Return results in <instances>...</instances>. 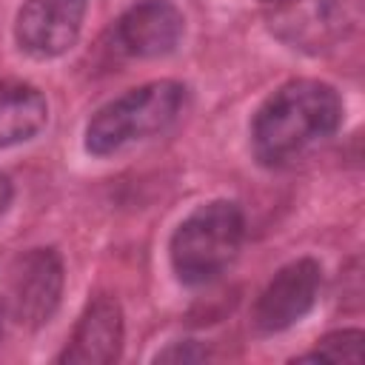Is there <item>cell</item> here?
I'll use <instances>...</instances> for the list:
<instances>
[{"instance_id":"30bf717a","label":"cell","mask_w":365,"mask_h":365,"mask_svg":"<svg viewBox=\"0 0 365 365\" xmlns=\"http://www.w3.org/2000/svg\"><path fill=\"white\" fill-rule=\"evenodd\" d=\"M48 120L46 97L20 80H0V148L31 140Z\"/></svg>"},{"instance_id":"5bb4252c","label":"cell","mask_w":365,"mask_h":365,"mask_svg":"<svg viewBox=\"0 0 365 365\" xmlns=\"http://www.w3.org/2000/svg\"><path fill=\"white\" fill-rule=\"evenodd\" d=\"M3 322H6V302L0 299V336H3Z\"/></svg>"},{"instance_id":"5b68a950","label":"cell","mask_w":365,"mask_h":365,"mask_svg":"<svg viewBox=\"0 0 365 365\" xmlns=\"http://www.w3.org/2000/svg\"><path fill=\"white\" fill-rule=\"evenodd\" d=\"M63 294V262L54 248H31L20 254L9 271V311L26 328L51 319Z\"/></svg>"},{"instance_id":"7a4b0ae2","label":"cell","mask_w":365,"mask_h":365,"mask_svg":"<svg viewBox=\"0 0 365 365\" xmlns=\"http://www.w3.org/2000/svg\"><path fill=\"white\" fill-rule=\"evenodd\" d=\"M185 97V86L174 80H154L125 91L91 117L86 128V148L97 157H108L131 143L165 131L182 114Z\"/></svg>"},{"instance_id":"7c38bea8","label":"cell","mask_w":365,"mask_h":365,"mask_svg":"<svg viewBox=\"0 0 365 365\" xmlns=\"http://www.w3.org/2000/svg\"><path fill=\"white\" fill-rule=\"evenodd\" d=\"M205 356H208V351L200 348L197 342H174L171 348L157 354V362H200Z\"/></svg>"},{"instance_id":"3957f363","label":"cell","mask_w":365,"mask_h":365,"mask_svg":"<svg viewBox=\"0 0 365 365\" xmlns=\"http://www.w3.org/2000/svg\"><path fill=\"white\" fill-rule=\"evenodd\" d=\"M245 220L237 202L214 200L191 211L171 237V265L185 285L217 279L242 245Z\"/></svg>"},{"instance_id":"277c9868","label":"cell","mask_w":365,"mask_h":365,"mask_svg":"<svg viewBox=\"0 0 365 365\" xmlns=\"http://www.w3.org/2000/svg\"><path fill=\"white\" fill-rule=\"evenodd\" d=\"M362 23V0H285L271 14V31L294 48L325 51Z\"/></svg>"},{"instance_id":"8fae6325","label":"cell","mask_w":365,"mask_h":365,"mask_svg":"<svg viewBox=\"0 0 365 365\" xmlns=\"http://www.w3.org/2000/svg\"><path fill=\"white\" fill-rule=\"evenodd\" d=\"M362 331H336L317 342L314 354L302 359H328V362H359L362 359Z\"/></svg>"},{"instance_id":"8992f818","label":"cell","mask_w":365,"mask_h":365,"mask_svg":"<svg viewBox=\"0 0 365 365\" xmlns=\"http://www.w3.org/2000/svg\"><path fill=\"white\" fill-rule=\"evenodd\" d=\"M319 282H322V271L314 259L288 262L259 294L254 305V325L262 334L291 328L317 302Z\"/></svg>"},{"instance_id":"6da1fadb","label":"cell","mask_w":365,"mask_h":365,"mask_svg":"<svg viewBox=\"0 0 365 365\" xmlns=\"http://www.w3.org/2000/svg\"><path fill=\"white\" fill-rule=\"evenodd\" d=\"M342 120L339 94L319 80L279 86L257 111L251 125L254 154L262 165H288L317 143L328 140Z\"/></svg>"},{"instance_id":"9c48e42d","label":"cell","mask_w":365,"mask_h":365,"mask_svg":"<svg viewBox=\"0 0 365 365\" xmlns=\"http://www.w3.org/2000/svg\"><path fill=\"white\" fill-rule=\"evenodd\" d=\"M123 348V311L114 297H97L83 311L60 362L71 365H108Z\"/></svg>"},{"instance_id":"52a82bcc","label":"cell","mask_w":365,"mask_h":365,"mask_svg":"<svg viewBox=\"0 0 365 365\" xmlns=\"http://www.w3.org/2000/svg\"><path fill=\"white\" fill-rule=\"evenodd\" d=\"M86 0H26L17 14V43L34 57L68 51L83 29Z\"/></svg>"},{"instance_id":"ba28073f","label":"cell","mask_w":365,"mask_h":365,"mask_svg":"<svg viewBox=\"0 0 365 365\" xmlns=\"http://www.w3.org/2000/svg\"><path fill=\"white\" fill-rule=\"evenodd\" d=\"M185 20L168 0H143L123 11L114 26V46L128 57H163L177 48Z\"/></svg>"},{"instance_id":"9a60e30c","label":"cell","mask_w":365,"mask_h":365,"mask_svg":"<svg viewBox=\"0 0 365 365\" xmlns=\"http://www.w3.org/2000/svg\"><path fill=\"white\" fill-rule=\"evenodd\" d=\"M262 3H277V6H279V3H285V0H262Z\"/></svg>"},{"instance_id":"4fadbf2b","label":"cell","mask_w":365,"mask_h":365,"mask_svg":"<svg viewBox=\"0 0 365 365\" xmlns=\"http://www.w3.org/2000/svg\"><path fill=\"white\" fill-rule=\"evenodd\" d=\"M9 202H11V180L6 174H0V217L6 214Z\"/></svg>"}]
</instances>
